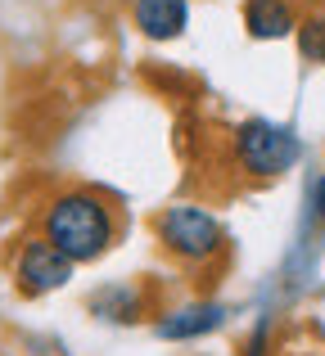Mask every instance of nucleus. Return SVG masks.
I'll list each match as a JSON object with an SVG mask.
<instances>
[{"mask_svg": "<svg viewBox=\"0 0 325 356\" xmlns=\"http://www.w3.org/2000/svg\"><path fill=\"white\" fill-rule=\"evenodd\" d=\"M41 239H50L72 266H86L113 248L118 212L95 190H59L41 208Z\"/></svg>", "mask_w": 325, "mask_h": 356, "instance_id": "f257e3e1", "label": "nucleus"}, {"mask_svg": "<svg viewBox=\"0 0 325 356\" xmlns=\"http://www.w3.org/2000/svg\"><path fill=\"white\" fill-rule=\"evenodd\" d=\"M235 167L253 181H276V176L294 172V163L303 158V145L290 127L280 122H267V118H248L235 127Z\"/></svg>", "mask_w": 325, "mask_h": 356, "instance_id": "f03ea898", "label": "nucleus"}, {"mask_svg": "<svg viewBox=\"0 0 325 356\" xmlns=\"http://www.w3.org/2000/svg\"><path fill=\"white\" fill-rule=\"evenodd\" d=\"M154 230H159L163 248L176 261H185V266H203V261L221 257V248H226L221 221L208 208H199V203H172V208H163Z\"/></svg>", "mask_w": 325, "mask_h": 356, "instance_id": "7ed1b4c3", "label": "nucleus"}, {"mask_svg": "<svg viewBox=\"0 0 325 356\" xmlns=\"http://www.w3.org/2000/svg\"><path fill=\"white\" fill-rule=\"evenodd\" d=\"M14 280H18V293L27 298H41V293H54L72 280V261L54 248L50 239H23L14 252Z\"/></svg>", "mask_w": 325, "mask_h": 356, "instance_id": "20e7f679", "label": "nucleus"}, {"mask_svg": "<svg viewBox=\"0 0 325 356\" xmlns=\"http://www.w3.org/2000/svg\"><path fill=\"white\" fill-rule=\"evenodd\" d=\"M226 325V307L221 302H185V307H172L154 321V334L163 343H194V339H208Z\"/></svg>", "mask_w": 325, "mask_h": 356, "instance_id": "39448f33", "label": "nucleus"}, {"mask_svg": "<svg viewBox=\"0 0 325 356\" xmlns=\"http://www.w3.org/2000/svg\"><path fill=\"white\" fill-rule=\"evenodd\" d=\"M132 18L150 41H176L190 27V0H136Z\"/></svg>", "mask_w": 325, "mask_h": 356, "instance_id": "423d86ee", "label": "nucleus"}, {"mask_svg": "<svg viewBox=\"0 0 325 356\" xmlns=\"http://www.w3.org/2000/svg\"><path fill=\"white\" fill-rule=\"evenodd\" d=\"M244 27L253 41H280L299 32V14L290 0H248L244 5Z\"/></svg>", "mask_w": 325, "mask_h": 356, "instance_id": "0eeeda50", "label": "nucleus"}, {"mask_svg": "<svg viewBox=\"0 0 325 356\" xmlns=\"http://www.w3.org/2000/svg\"><path fill=\"white\" fill-rule=\"evenodd\" d=\"M90 312L109 325H136L145 316V293L136 284H122V280H118V284H104V289L90 293Z\"/></svg>", "mask_w": 325, "mask_h": 356, "instance_id": "6e6552de", "label": "nucleus"}, {"mask_svg": "<svg viewBox=\"0 0 325 356\" xmlns=\"http://www.w3.org/2000/svg\"><path fill=\"white\" fill-rule=\"evenodd\" d=\"M299 50L308 63H325V18H308V23H299Z\"/></svg>", "mask_w": 325, "mask_h": 356, "instance_id": "1a4fd4ad", "label": "nucleus"}, {"mask_svg": "<svg viewBox=\"0 0 325 356\" xmlns=\"http://www.w3.org/2000/svg\"><path fill=\"white\" fill-rule=\"evenodd\" d=\"M303 221H312V226L325 235V172H317L308 181V217Z\"/></svg>", "mask_w": 325, "mask_h": 356, "instance_id": "9d476101", "label": "nucleus"}, {"mask_svg": "<svg viewBox=\"0 0 325 356\" xmlns=\"http://www.w3.org/2000/svg\"><path fill=\"white\" fill-rule=\"evenodd\" d=\"M267 343H271V316H257L253 334H248V348H244V356H267Z\"/></svg>", "mask_w": 325, "mask_h": 356, "instance_id": "9b49d317", "label": "nucleus"}, {"mask_svg": "<svg viewBox=\"0 0 325 356\" xmlns=\"http://www.w3.org/2000/svg\"><path fill=\"white\" fill-rule=\"evenodd\" d=\"M321 18H325V14H321Z\"/></svg>", "mask_w": 325, "mask_h": 356, "instance_id": "f8f14e48", "label": "nucleus"}]
</instances>
